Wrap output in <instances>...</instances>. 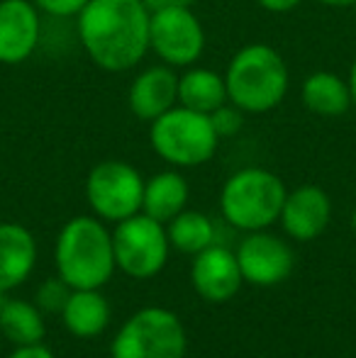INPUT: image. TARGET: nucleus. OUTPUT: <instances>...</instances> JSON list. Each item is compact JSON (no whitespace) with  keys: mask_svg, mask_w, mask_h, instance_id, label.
<instances>
[{"mask_svg":"<svg viewBox=\"0 0 356 358\" xmlns=\"http://www.w3.org/2000/svg\"><path fill=\"white\" fill-rule=\"evenodd\" d=\"M149 20L142 0H90L78 15V37L95 66L122 73L149 52Z\"/></svg>","mask_w":356,"mask_h":358,"instance_id":"obj_1","label":"nucleus"},{"mask_svg":"<svg viewBox=\"0 0 356 358\" xmlns=\"http://www.w3.org/2000/svg\"><path fill=\"white\" fill-rule=\"evenodd\" d=\"M54 266L71 290H100L118 271L113 231L95 215L71 217L57 234Z\"/></svg>","mask_w":356,"mask_h":358,"instance_id":"obj_2","label":"nucleus"},{"mask_svg":"<svg viewBox=\"0 0 356 358\" xmlns=\"http://www.w3.org/2000/svg\"><path fill=\"white\" fill-rule=\"evenodd\" d=\"M229 103L242 113L262 115L278 108L288 93V66L269 44H247L225 71Z\"/></svg>","mask_w":356,"mask_h":358,"instance_id":"obj_3","label":"nucleus"},{"mask_svg":"<svg viewBox=\"0 0 356 358\" xmlns=\"http://www.w3.org/2000/svg\"><path fill=\"white\" fill-rule=\"evenodd\" d=\"M285 185L266 169L249 166L232 173L220 193V213L239 231H262L278 222L285 200Z\"/></svg>","mask_w":356,"mask_h":358,"instance_id":"obj_4","label":"nucleus"},{"mask_svg":"<svg viewBox=\"0 0 356 358\" xmlns=\"http://www.w3.org/2000/svg\"><path fill=\"white\" fill-rule=\"evenodd\" d=\"M149 144L166 164L176 169H193L213 159L220 137L210 122V115L176 105L152 122Z\"/></svg>","mask_w":356,"mask_h":358,"instance_id":"obj_5","label":"nucleus"},{"mask_svg":"<svg viewBox=\"0 0 356 358\" xmlns=\"http://www.w3.org/2000/svg\"><path fill=\"white\" fill-rule=\"evenodd\" d=\"M188 336L176 312L149 305L134 312L110 344V358H185Z\"/></svg>","mask_w":356,"mask_h":358,"instance_id":"obj_6","label":"nucleus"},{"mask_svg":"<svg viewBox=\"0 0 356 358\" xmlns=\"http://www.w3.org/2000/svg\"><path fill=\"white\" fill-rule=\"evenodd\" d=\"M113 251L118 271H122L129 278L147 280L164 271L171 244H169L164 222L137 213L115 224Z\"/></svg>","mask_w":356,"mask_h":358,"instance_id":"obj_7","label":"nucleus"},{"mask_svg":"<svg viewBox=\"0 0 356 358\" xmlns=\"http://www.w3.org/2000/svg\"><path fill=\"white\" fill-rule=\"evenodd\" d=\"M144 178L132 164L118 159L100 161L86 178V200L103 222H122L142 213Z\"/></svg>","mask_w":356,"mask_h":358,"instance_id":"obj_8","label":"nucleus"},{"mask_svg":"<svg viewBox=\"0 0 356 358\" xmlns=\"http://www.w3.org/2000/svg\"><path fill=\"white\" fill-rule=\"evenodd\" d=\"M149 49L171 69H188L205 52V29L190 8H164L149 20Z\"/></svg>","mask_w":356,"mask_h":358,"instance_id":"obj_9","label":"nucleus"},{"mask_svg":"<svg viewBox=\"0 0 356 358\" xmlns=\"http://www.w3.org/2000/svg\"><path fill=\"white\" fill-rule=\"evenodd\" d=\"M237 264L242 271L244 283L257 287H273L280 285L293 273L295 256L288 241L280 236L269 234L266 229L249 231L237 246Z\"/></svg>","mask_w":356,"mask_h":358,"instance_id":"obj_10","label":"nucleus"},{"mask_svg":"<svg viewBox=\"0 0 356 358\" xmlns=\"http://www.w3.org/2000/svg\"><path fill=\"white\" fill-rule=\"evenodd\" d=\"M42 17L32 0H0V64L17 66L39 47Z\"/></svg>","mask_w":356,"mask_h":358,"instance_id":"obj_11","label":"nucleus"},{"mask_svg":"<svg viewBox=\"0 0 356 358\" xmlns=\"http://www.w3.org/2000/svg\"><path fill=\"white\" fill-rule=\"evenodd\" d=\"M244 278L237 264V254L227 246L213 244L193 256L190 266V285L203 300L227 302L239 292Z\"/></svg>","mask_w":356,"mask_h":358,"instance_id":"obj_12","label":"nucleus"},{"mask_svg":"<svg viewBox=\"0 0 356 358\" xmlns=\"http://www.w3.org/2000/svg\"><path fill=\"white\" fill-rule=\"evenodd\" d=\"M332 200L320 185H300L285 193L280 208V227L295 241H313L329 227Z\"/></svg>","mask_w":356,"mask_h":358,"instance_id":"obj_13","label":"nucleus"},{"mask_svg":"<svg viewBox=\"0 0 356 358\" xmlns=\"http://www.w3.org/2000/svg\"><path fill=\"white\" fill-rule=\"evenodd\" d=\"M129 110L137 120L154 122L176 108L178 103V76L173 73L171 66H149L132 80L127 93Z\"/></svg>","mask_w":356,"mask_h":358,"instance_id":"obj_14","label":"nucleus"},{"mask_svg":"<svg viewBox=\"0 0 356 358\" xmlns=\"http://www.w3.org/2000/svg\"><path fill=\"white\" fill-rule=\"evenodd\" d=\"M37 266V241L27 227L0 222V295L20 287Z\"/></svg>","mask_w":356,"mask_h":358,"instance_id":"obj_15","label":"nucleus"},{"mask_svg":"<svg viewBox=\"0 0 356 358\" xmlns=\"http://www.w3.org/2000/svg\"><path fill=\"white\" fill-rule=\"evenodd\" d=\"M110 302L100 290H71L66 307L62 310L64 327L76 339H93L103 334L110 324Z\"/></svg>","mask_w":356,"mask_h":358,"instance_id":"obj_16","label":"nucleus"},{"mask_svg":"<svg viewBox=\"0 0 356 358\" xmlns=\"http://www.w3.org/2000/svg\"><path fill=\"white\" fill-rule=\"evenodd\" d=\"M303 105L320 117H342L352 108V90L342 76L332 71H315L303 80L300 88Z\"/></svg>","mask_w":356,"mask_h":358,"instance_id":"obj_17","label":"nucleus"},{"mask_svg":"<svg viewBox=\"0 0 356 358\" xmlns=\"http://www.w3.org/2000/svg\"><path fill=\"white\" fill-rule=\"evenodd\" d=\"M188 198V180L178 171H162V173H154L149 180H144L142 213L166 224L178 213H183Z\"/></svg>","mask_w":356,"mask_h":358,"instance_id":"obj_18","label":"nucleus"},{"mask_svg":"<svg viewBox=\"0 0 356 358\" xmlns=\"http://www.w3.org/2000/svg\"><path fill=\"white\" fill-rule=\"evenodd\" d=\"M225 103H229L227 83L213 69H188L178 78V105L183 108L210 115Z\"/></svg>","mask_w":356,"mask_h":358,"instance_id":"obj_19","label":"nucleus"},{"mask_svg":"<svg viewBox=\"0 0 356 358\" xmlns=\"http://www.w3.org/2000/svg\"><path fill=\"white\" fill-rule=\"evenodd\" d=\"M0 334L15 346L42 344L47 334L44 312L34 302L5 297V302L0 305Z\"/></svg>","mask_w":356,"mask_h":358,"instance_id":"obj_20","label":"nucleus"},{"mask_svg":"<svg viewBox=\"0 0 356 358\" xmlns=\"http://www.w3.org/2000/svg\"><path fill=\"white\" fill-rule=\"evenodd\" d=\"M166 234L171 249H178L180 254L188 256H195L208 246L218 244L215 241V236H218L215 222L205 213H198V210H183L173 220H169Z\"/></svg>","mask_w":356,"mask_h":358,"instance_id":"obj_21","label":"nucleus"},{"mask_svg":"<svg viewBox=\"0 0 356 358\" xmlns=\"http://www.w3.org/2000/svg\"><path fill=\"white\" fill-rule=\"evenodd\" d=\"M69 295H71V287L64 283L59 275L47 278L34 292V305L44 312V315H62V310L66 307Z\"/></svg>","mask_w":356,"mask_h":358,"instance_id":"obj_22","label":"nucleus"},{"mask_svg":"<svg viewBox=\"0 0 356 358\" xmlns=\"http://www.w3.org/2000/svg\"><path fill=\"white\" fill-rule=\"evenodd\" d=\"M210 122H213V127H215V132H218L220 139L232 137V134H237L239 129H242L244 113L237 108V105L225 103V105H220L215 113H210Z\"/></svg>","mask_w":356,"mask_h":358,"instance_id":"obj_23","label":"nucleus"},{"mask_svg":"<svg viewBox=\"0 0 356 358\" xmlns=\"http://www.w3.org/2000/svg\"><path fill=\"white\" fill-rule=\"evenodd\" d=\"M32 3L39 8V13L52 17H78L90 0H32Z\"/></svg>","mask_w":356,"mask_h":358,"instance_id":"obj_24","label":"nucleus"},{"mask_svg":"<svg viewBox=\"0 0 356 358\" xmlns=\"http://www.w3.org/2000/svg\"><path fill=\"white\" fill-rule=\"evenodd\" d=\"M8 358H57L44 344H29V346H15Z\"/></svg>","mask_w":356,"mask_h":358,"instance_id":"obj_25","label":"nucleus"},{"mask_svg":"<svg viewBox=\"0 0 356 358\" xmlns=\"http://www.w3.org/2000/svg\"><path fill=\"white\" fill-rule=\"evenodd\" d=\"M259 5H262L264 10H269V13H290V10L298 8L303 0H257Z\"/></svg>","mask_w":356,"mask_h":358,"instance_id":"obj_26","label":"nucleus"},{"mask_svg":"<svg viewBox=\"0 0 356 358\" xmlns=\"http://www.w3.org/2000/svg\"><path fill=\"white\" fill-rule=\"evenodd\" d=\"M147 5L149 13H157V10H164V8H190L195 0H142Z\"/></svg>","mask_w":356,"mask_h":358,"instance_id":"obj_27","label":"nucleus"},{"mask_svg":"<svg viewBox=\"0 0 356 358\" xmlns=\"http://www.w3.org/2000/svg\"><path fill=\"white\" fill-rule=\"evenodd\" d=\"M325 8H354L356 0H318Z\"/></svg>","mask_w":356,"mask_h":358,"instance_id":"obj_28","label":"nucleus"},{"mask_svg":"<svg viewBox=\"0 0 356 358\" xmlns=\"http://www.w3.org/2000/svg\"><path fill=\"white\" fill-rule=\"evenodd\" d=\"M347 83H349V90H352V103L356 105V59H354V64H352V71H349Z\"/></svg>","mask_w":356,"mask_h":358,"instance_id":"obj_29","label":"nucleus"},{"mask_svg":"<svg viewBox=\"0 0 356 358\" xmlns=\"http://www.w3.org/2000/svg\"><path fill=\"white\" fill-rule=\"evenodd\" d=\"M352 229L356 231V208H354V213H352Z\"/></svg>","mask_w":356,"mask_h":358,"instance_id":"obj_30","label":"nucleus"}]
</instances>
